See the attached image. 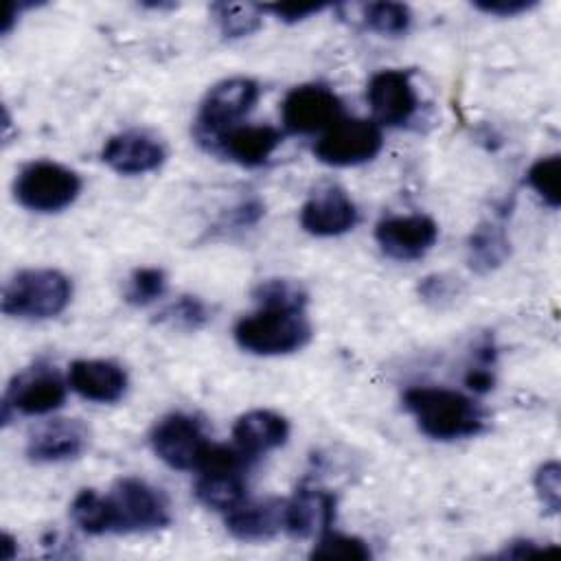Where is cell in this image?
<instances>
[{
  "instance_id": "5b68a950",
  "label": "cell",
  "mask_w": 561,
  "mask_h": 561,
  "mask_svg": "<svg viewBox=\"0 0 561 561\" xmlns=\"http://www.w3.org/2000/svg\"><path fill=\"white\" fill-rule=\"evenodd\" d=\"M15 199L35 213H59L81 193V178L53 160H35L20 169L13 182Z\"/></svg>"
},
{
  "instance_id": "74e56055",
  "label": "cell",
  "mask_w": 561,
  "mask_h": 561,
  "mask_svg": "<svg viewBox=\"0 0 561 561\" xmlns=\"http://www.w3.org/2000/svg\"><path fill=\"white\" fill-rule=\"evenodd\" d=\"M2 552H0V559L2 561H11L13 557H15V552H18V543H15V539L9 535V533H4L2 535Z\"/></svg>"
},
{
  "instance_id": "d6986e66",
  "label": "cell",
  "mask_w": 561,
  "mask_h": 561,
  "mask_svg": "<svg viewBox=\"0 0 561 561\" xmlns=\"http://www.w3.org/2000/svg\"><path fill=\"white\" fill-rule=\"evenodd\" d=\"M228 533L239 541H265L285 530V500L241 502L226 515Z\"/></svg>"
},
{
  "instance_id": "f35d334b",
  "label": "cell",
  "mask_w": 561,
  "mask_h": 561,
  "mask_svg": "<svg viewBox=\"0 0 561 561\" xmlns=\"http://www.w3.org/2000/svg\"><path fill=\"white\" fill-rule=\"evenodd\" d=\"M142 7H147V9H156V11H160V9H175V4H173V2H145Z\"/></svg>"
},
{
  "instance_id": "9a60e30c",
  "label": "cell",
  "mask_w": 561,
  "mask_h": 561,
  "mask_svg": "<svg viewBox=\"0 0 561 561\" xmlns=\"http://www.w3.org/2000/svg\"><path fill=\"white\" fill-rule=\"evenodd\" d=\"M90 443V430L79 419H53L31 432L26 456L33 462H64L79 458Z\"/></svg>"
},
{
  "instance_id": "836d02e7",
  "label": "cell",
  "mask_w": 561,
  "mask_h": 561,
  "mask_svg": "<svg viewBox=\"0 0 561 561\" xmlns=\"http://www.w3.org/2000/svg\"><path fill=\"white\" fill-rule=\"evenodd\" d=\"M539 0H476L473 7L486 15H497V18H515L522 13H528L535 9Z\"/></svg>"
},
{
  "instance_id": "2e32d148",
  "label": "cell",
  "mask_w": 561,
  "mask_h": 561,
  "mask_svg": "<svg viewBox=\"0 0 561 561\" xmlns=\"http://www.w3.org/2000/svg\"><path fill=\"white\" fill-rule=\"evenodd\" d=\"M283 134L270 125H234L210 138L208 149L241 167H261L280 145Z\"/></svg>"
},
{
  "instance_id": "44dd1931",
  "label": "cell",
  "mask_w": 561,
  "mask_h": 561,
  "mask_svg": "<svg viewBox=\"0 0 561 561\" xmlns=\"http://www.w3.org/2000/svg\"><path fill=\"white\" fill-rule=\"evenodd\" d=\"M511 256L506 228L495 221H482L467 239V263L476 274L495 272Z\"/></svg>"
},
{
  "instance_id": "8fae6325",
  "label": "cell",
  "mask_w": 561,
  "mask_h": 561,
  "mask_svg": "<svg viewBox=\"0 0 561 561\" xmlns=\"http://www.w3.org/2000/svg\"><path fill=\"white\" fill-rule=\"evenodd\" d=\"M368 105L379 127H401L419 110V96L410 70H379L368 81Z\"/></svg>"
},
{
  "instance_id": "d6a6232c",
  "label": "cell",
  "mask_w": 561,
  "mask_h": 561,
  "mask_svg": "<svg viewBox=\"0 0 561 561\" xmlns=\"http://www.w3.org/2000/svg\"><path fill=\"white\" fill-rule=\"evenodd\" d=\"M329 4L324 2H313V4H294V2H276V4H261L263 13H272L274 18L287 22V24H294V22H300L309 15H316L320 11H324Z\"/></svg>"
},
{
  "instance_id": "6da1fadb",
  "label": "cell",
  "mask_w": 561,
  "mask_h": 561,
  "mask_svg": "<svg viewBox=\"0 0 561 561\" xmlns=\"http://www.w3.org/2000/svg\"><path fill=\"white\" fill-rule=\"evenodd\" d=\"M405 410L419 430L434 440L478 436L486 427V412L467 394L451 388L414 386L403 394Z\"/></svg>"
},
{
  "instance_id": "484cf974",
  "label": "cell",
  "mask_w": 561,
  "mask_h": 561,
  "mask_svg": "<svg viewBox=\"0 0 561 561\" xmlns=\"http://www.w3.org/2000/svg\"><path fill=\"white\" fill-rule=\"evenodd\" d=\"M72 522L88 535L110 533V513L105 495H99L94 489H83L75 495L70 504Z\"/></svg>"
},
{
  "instance_id": "603a6c76",
  "label": "cell",
  "mask_w": 561,
  "mask_h": 561,
  "mask_svg": "<svg viewBox=\"0 0 561 561\" xmlns=\"http://www.w3.org/2000/svg\"><path fill=\"white\" fill-rule=\"evenodd\" d=\"M215 22L224 37L241 39L261 28L263 9L252 2H215L210 4Z\"/></svg>"
},
{
  "instance_id": "d590c367",
  "label": "cell",
  "mask_w": 561,
  "mask_h": 561,
  "mask_svg": "<svg viewBox=\"0 0 561 561\" xmlns=\"http://www.w3.org/2000/svg\"><path fill=\"white\" fill-rule=\"evenodd\" d=\"M554 546H541L533 539H515L511 543H506V548L497 554L502 559H524V557H533V554H541L546 550H552Z\"/></svg>"
},
{
  "instance_id": "cb8c5ba5",
  "label": "cell",
  "mask_w": 561,
  "mask_h": 561,
  "mask_svg": "<svg viewBox=\"0 0 561 561\" xmlns=\"http://www.w3.org/2000/svg\"><path fill=\"white\" fill-rule=\"evenodd\" d=\"M252 300L265 309L305 311L309 302V294L294 278H265L254 285Z\"/></svg>"
},
{
  "instance_id": "4dcf8cb0",
  "label": "cell",
  "mask_w": 561,
  "mask_h": 561,
  "mask_svg": "<svg viewBox=\"0 0 561 561\" xmlns=\"http://www.w3.org/2000/svg\"><path fill=\"white\" fill-rule=\"evenodd\" d=\"M460 289L462 287H460L458 278H451L447 274H430L416 287L419 298L434 309H445V307L454 305L456 298L460 296Z\"/></svg>"
},
{
  "instance_id": "e575fe53",
  "label": "cell",
  "mask_w": 561,
  "mask_h": 561,
  "mask_svg": "<svg viewBox=\"0 0 561 561\" xmlns=\"http://www.w3.org/2000/svg\"><path fill=\"white\" fill-rule=\"evenodd\" d=\"M465 383L469 390H473L476 394H484L493 388L495 383V375H493V366H486V364H473L467 375H465Z\"/></svg>"
},
{
  "instance_id": "7402d4cb",
  "label": "cell",
  "mask_w": 561,
  "mask_h": 561,
  "mask_svg": "<svg viewBox=\"0 0 561 561\" xmlns=\"http://www.w3.org/2000/svg\"><path fill=\"white\" fill-rule=\"evenodd\" d=\"M245 471L208 469L195 480V497L213 511H232L245 502Z\"/></svg>"
},
{
  "instance_id": "8992f818",
  "label": "cell",
  "mask_w": 561,
  "mask_h": 561,
  "mask_svg": "<svg viewBox=\"0 0 561 561\" xmlns=\"http://www.w3.org/2000/svg\"><path fill=\"white\" fill-rule=\"evenodd\" d=\"M381 145V127L375 121L342 116L316 140L313 156L329 167H357L370 162Z\"/></svg>"
},
{
  "instance_id": "8d00e7d4",
  "label": "cell",
  "mask_w": 561,
  "mask_h": 561,
  "mask_svg": "<svg viewBox=\"0 0 561 561\" xmlns=\"http://www.w3.org/2000/svg\"><path fill=\"white\" fill-rule=\"evenodd\" d=\"M39 2H24V0H18V2H9L7 4V11H4V20H2V35H9V31L13 28V24H15V20L20 18V13L22 11H26V9H33V7H37Z\"/></svg>"
},
{
  "instance_id": "d4e9b609",
  "label": "cell",
  "mask_w": 561,
  "mask_h": 561,
  "mask_svg": "<svg viewBox=\"0 0 561 561\" xmlns=\"http://www.w3.org/2000/svg\"><path fill=\"white\" fill-rule=\"evenodd\" d=\"M359 18L368 31L379 35L399 37L408 33L412 24V11L403 2H368L359 7Z\"/></svg>"
},
{
  "instance_id": "ba28073f",
  "label": "cell",
  "mask_w": 561,
  "mask_h": 561,
  "mask_svg": "<svg viewBox=\"0 0 561 561\" xmlns=\"http://www.w3.org/2000/svg\"><path fill=\"white\" fill-rule=\"evenodd\" d=\"M66 401V381L53 366L35 364L18 373L2 397V423L11 421L13 412L39 416L55 412Z\"/></svg>"
},
{
  "instance_id": "4fadbf2b",
  "label": "cell",
  "mask_w": 561,
  "mask_h": 561,
  "mask_svg": "<svg viewBox=\"0 0 561 561\" xmlns=\"http://www.w3.org/2000/svg\"><path fill=\"white\" fill-rule=\"evenodd\" d=\"M359 219L355 202L337 184H327L302 204L300 226L313 237H337L355 228Z\"/></svg>"
},
{
  "instance_id": "9c48e42d",
  "label": "cell",
  "mask_w": 561,
  "mask_h": 561,
  "mask_svg": "<svg viewBox=\"0 0 561 561\" xmlns=\"http://www.w3.org/2000/svg\"><path fill=\"white\" fill-rule=\"evenodd\" d=\"M149 443L153 454L164 465L180 471L197 469L208 447V438L204 434L202 423L195 416L184 412H171L162 416L153 425L149 434Z\"/></svg>"
},
{
  "instance_id": "83f0119b",
  "label": "cell",
  "mask_w": 561,
  "mask_h": 561,
  "mask_svg": "<svg viewBox=\"0 0 561 561\" xmlns=\"http://www.w3.org/2000/svg\"><path fill=\"white\" fill-rule=\"evenodd\" d=\"M210 318L213 316L208 305L199 296H191V294L180 296L158 313V322L180 331H199L202 327H206Z\"/></svg>"
},
{
  "instance_id": "e0dca14e",
  "label": "cell",
  "mask_w": 561,
  "mask_h": 561,
  "mask_svg": "<svg viewBox=\"0 0 561 561\" xmlns=\"http://www.w3.org/2000/svg\"><path fill=\"white\" fill-rule=\"evenodd\" d=\"M337 500L331 491L316 486H300L285 500V533L296 539L322 535L333 526Z\"/></svg>"
},
{
  "instance_id": "ffe728a7",
  "label": "cell",
  "mask_w": 561,
  "mask_h": 561,
  "mask_svg": "<svg viewBox=\"0 0 561 561\" xmlns=\"http://www.w3.org/2000/svg\"><path fill=\"white\" fill-rule=\"evenodd\" d=\"M232 438L239 449L256 458L287 443L289 423L283 414L272 410H250L232 425Z\"/></svg>"
},
{
  "instance_id": "277c9868",
  "label": "cell",
  "mask_w": 561,
  "mask_h": 561,
  "mask_svg": "<svg viewBox=\"0 0 561 561\" xmlns=\"http://www.w3.org/2000/svg\"><path fill=\"white\" fill-rule=\"evenodd\" d=\"M110 533H149L171 524L164 495L138 478H121L105 493Z\"/></svg>"
},
{
  "instance_id": "f1b7e54d",
  "label": "cell",
  "mask_w": 561,
  "mask_h": 561,
  "mask_svg": "<svg viewBox=\"0 0 561 561\" xmlns=\"http://www.w3.org/2000/svg\"><path fill=\"white\" fill-rule=\"evenodd\" d=\"M311 559H346V561H366L370 559V548L364 539L337 533L333 528L318 535V541L311 548Z\"/></svg>"
},
{
  "instance_id": "f546056e",
  "label": "cell",
  "mask_w": 561,
  "mask_h": 561,
  "mask_svg": "<svg viewBox=\"0 0 561 561\" xmlns=\"http://www.w3.org/2000/svg\"><path fill=\"white\" fill-rule=\"evenodd\" d=\"M167 291V274L160 267H138L125 283L123 298L134 307H147Z\"/></svg>"
},
{
  "instance_id": "5bb4252c",
  "label": "cell",
  "mask_w": 561,
  "mask_h": 561,
  "mask_svg": "<svg viewBox=\"0 0 561 561\" xmlns=\"http://www.w3.org/2000/svg\"><path fill=\"white\" fill-rule=\"evenodd\" d=\"M101 158L121 175H140L162 167L167 160V149L156 136L140 129H129L112 136L105 142Z\"/></svg>"
},
{
  "instance_id": "7a4b0ae2",
  "label": "cell",
  "mask_w": 561,
  "mask_h": 561,
  "mask_svg": "<svg viewBox=\"0 0 561 561\" xmlns=\"http://www.w3.org/2000/svg\"><path fill=\"white\" fill-rule=\"evenodd\" d=\"M72 298V283L50 267L22 270L2 289V311L13 318L46 320L59 316Z\"/></svg>"
},
{
  "instance_id": "52a82bcc",
  "label": "cell",
  "mask_w": 561,
  "mask_h": 561,
  "mask_svg": "<svg viewBox=\"0 0 561 561\" xmlns=\"http://www.w3.org/2000/svg\"><path fill=\"white\" fill-rule=\"evenodd\" d=\"M259 101V83L248 77H232L215 83L197 114V136L202 142L219 136L221 131L234 127Z\"/></svg>"
},
{
  "instance_id": "4316f807",
  "label": "cell",
  "mask_w": 561,
  "mask_h": 561,
  "mask_svg": "<svg viewBox=\"0 0 561 561\" xmlns=\"http://www.w3.org/2000/svg\"><path fill=\"white\" fill-rule=\"evenodd\" d=\"M559 175H561V158H559V153H550V156H543V158L535 160L530 164V169L526 171L528 186L552 210H557L559 204H561Z\"/></svg>"
},
{
  "instance_id": "ac0fdd59",
  "label": "cell",
  "mask_w": 561,
  "mask_h": 561,
  "mask_svg": "<svg viewBox=\"0 0 561 561\" xmlns=\"http://www.w3.org/2000/svg\"><path fill=\"white\" fill-rule=\"evenodd\" d=\"M70 388L94 403H116L127 392V373L110 359H75L68 370Z\"/></svg>"
},
{
  "instance_id": "7c38bea8",
  "label": "cell",
  "mask_w": 561,
  "mask_h": 561,
  "mask_svg": "<svg viewBox=\"0 0 561 561\" xmlns=\"http://www.w3.org/2000/svg\"><path fill=\"white\" fill-rule=\"evenodd\" d=\"M375 239L386 256L416 261L436 243L438 226L427 215H394L377 224Z\"/></svg>"
},
{
  "instance_id": "30bf717a",
  "label": "cell",
  "mask_w": 561,
  "mask_h": 561,
  "mask_svg": "<svg viewBox=\"0 0 561 561\" xmlns=\"http://www.w3.org/2000/svg\"><path fill=\"white\" fill-rule=\"evenodd\" d=\"M283 125L291 134H324L342 116L340 96L320 83L296 85L280 105Z\"/></svg>"
},
{
  "instance_id": "3957f363",
  "label": "cell",
  "mask_w": 561,
  "mask_h": 561,
  "mask_svg": "<svg viewBox=\"0 0 561 561\" xmlns=\"http://www.w3.org/2000/svg\"><path fill=\"white\" fill-rule=\"evenodd\" d=\"M234 340L254 355H287L309 344L311 324L305 311L261 307L234 324Z\"/></svg>"
},
{
  "instance_id": "1f68e13d",
  "label": "cell",
  "mask_w": 561,
  "mask_h": 561,
  "mask_svg": "<svg viewBox=\"0 0 561 561\" xmlns=\"http://www.w3.org/2000/svg\"><path fill=\"white\" fill-rule=\"evenodd\" d=\"M535 493L546 511L559 513L561 506V467L557 460L543 462L535 473Z\"/></svg>"
}]
</instances>
